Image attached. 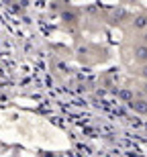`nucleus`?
Listing matches in <instances>:
<instances>
[{
    "label": "nucleus",
    "instance_id": "nucleus-9",
    "mask_svg": "<svg viewBox=\"0 0 147 157\" xmlns=\"http://www.w3.org/2000/svg\"><path fill=\"white\" fill-rule=\"evenodd\" d=\"M129 2H135V0H129Z\"/></svg>",
    "mask_w": 147,
    "mask_h": 157
},
{
    "label": "nucleus",
    "instance_id": "nucleus-3",
    "mask_svg": "<svg viewBox=\"0 0 147 157\" xmlns=\"http://www.w3.org/2000/svg\"><path fill=\"white\" fill-rule=\"evenodd\" d=\"M133 25H135V29H145L147 27V14H139V17L133 21Z\"/></svg>",
    "mask_w": 147,
    "mask_h": 157
},
{
    "label": "nucleus",
    "instance_id": "nucleus-1",
    "mask_svg": "<svg viewBox=\"0 0 147 157\" xmlns=\"http://www.w3.org/2000/svg\"><path fill=\"white\" fill-rule=\"evenodd\" d=\"M129 106H131V110H135L137 114H147V100H129Z\"/></svg>",
    "mask_w": 147,
    "mask_h": 157
},
{
    "label": "nucleus",
    "instance_id": "nucleus-5",
    "mask_svg": "<svg viewBox=\"0 0 147 157\" xmlns=\"http://www.w3.org/2000/svg\"><path fill=\"white\" fill-rule=\"evenodd\" d=\"M64 21H68V23H74V21H76V14H72V12H64Z\"/></svg>",
    "mask_w": 147,
    "mask_h": 157
},
{
    "label": "nucleus",
    "instance_id": "nucleus-8",
    "mask_svg": "<svg viewBox=\"0 0 147 157\" xmlns=\"http://www.w3.org/2000/svg\"><path fill=\"white\" fill-rule=\"evenodd\" d=\"M143 90H145V92H147V84H145V88H143Z\"/></svg>",
    "mask_w": 147,
    "mask_h": 157
},
{
    "label": "nucleus",
    "instance_id": "nucleus-7",
    "mask_svg": "<svg viewBox=\"0 0 147 157\" xmlns=\"http://www.w3.org/2000/svg\"><path fill=\"white\" fill-rule=\"evenodd\" d=\"M143 43H145V45H147V33H145V35H143Z\"/></svg>",
    "mask_w": 147,
    "mask_h": 157
},
{
    "label": "nucleus",
    "instance_id": "nucleus-6",
    "mask_svg": "<svg viewBox=\"0 0 147 157\" xmlns=\"http://www.w3.org/2000/svg\"><path fill=\"white\" fill-rule=\"evenodd\" d=\"M141 76H143V78H145V80H147V61H145V63H143V67H141Z\"/></svg>",
    "mask_w": 147,
    "mask_h": 157
},
{
    "label": "nucleus",
    "instance_id": "nucleus-4",
    "mask_svg": "<svg viewBox=\"0 0 147 157\" xmlns=\"http://www.w3.org/2000/svg\"><path fill=\"white\" fill-rule=\"evenodd\" d=\"M118 96H121L125 102H129V100L135 98V96H133V92H129V90H118Z\"/></svg>",
    "mask_w": 147,
    "mask_h": 157
},
{
    "label": "nucleus",
    "instance_id": "nucleus-2",
    "mask_svg": "<svg viewBox=\"0 0 147 157\" xmlns=\"http://www.w3.org/2000/svg\"><path fill=\"white\" fill-rule=\"evenodd\" d=\"M133 55H135L137 61H143V63H145V61H147V45H145V43L135 45V47H133Z\"/></svg>",
    "mask_w": 147,
    "mask_h": 157
}]
</instances>
